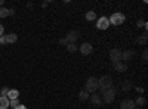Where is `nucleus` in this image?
I'll list each match as a JSON object with an SVG mask.
<instances>
[{
  "label": "nucleus",
  "mask_w": 148,
  "mask_h": 109,
  "mask_svg": "<svg viewBox=\"0 0 148 109\" xmlns=\"http://www.w3.org/2000/svg\"><path fill=\"white\" fill-rule=\"evenodd\" d=\"M135 108H136L135 106V102L130 100V99H125L120 103V109H135Z\"/></svg>",
  "instance_id": "nucleus-10"
},
{
  "label": "nucleus",
  "mask_w": 148,
  "mask_h": 109,
  "mask_svg": "<svg viewBox=\"0 0 148 109\" xmlns=\"http://www.w3.org/2000/svg\"><path fill=\"white\" fill-rule=\"evenodd\" d=\"M89 96H90V94L86 91V90H82V91L79 93V99H80L82 102H84V100H88V99H89Z\"/></svg>",
  "instance_id": "nucleus-19"
},
{
  "label": "nucleus",
  "mask_w": 148,
  "mask_h": 109,
  "mask_svg": "<svg viewBox=\"0 0 148 109\" xmlns=\"http://www.w3.org/2000/svg\"><path fill=\"white\" fill-rule=\"evenodd\" d=\"M142 60H144V62H147V60H148V52L147 50L142 52Z\"/></svg>",
  "instance_id": "nucleus-26"
},
{
  "label": "nucleus",
  "mask_w": 148,
  "mask_h": 109,
  "mask_svg": "<svg viewBox=\"0 0 148 109\" xmlns=\"http://www.w3.org/2000/svg\"><path fill=\"white\" fill-rule=\"evenodd\" d=\"M110 60H111L113 64L121 60V52H120L119 49H111V50H110Z\"/></svg>",
  "instance_id": "nucleus-8"
},
{
  "label": "nucleus",
  "mask_w": 148,
  "mask_h": 109,
  "mask_svg": "<svg viewBox=\"0 0 148 109\" xmlns=\"http://www.w3.org/2000/svg\"><path fill=\"white\" fill-rule=\"evenodd\" d=\"M15 109H27V106H24V105H19V106H16Z\"/></svg>",
  "instance_id": "nucleus-31"
},
{
  "label": "nucleus",
  "mask_w": 148,
  "mask_h": 109,
  "mask_svg": "<svg viewBox=\"0 0 148 109\" xmlns=\"http://www.w3.org/2000/svg\"><path fill=\"white\" fill-rule=\"evenodd\" d=\"M132 87H133V84L130 81H123V84H121V90L123 91H129Z\"/></svg>",
  "instance_id": "nucleus-18"
},
{
  "label": "nucleus",
  "mask_w": 148,
  "mask_h": 109,
  "mask_svg": "<svg viewBox=\"0 0 148 109\" xmlns=\"http://www.w3.org/2000/svg\"><path fill=\"white\" fill-rule=\"evenodd\" d=\"M113 68H114V71H117V72H125V71H127V64L119 60V62L113 64Z\"/></svg>",
  "instance_id": "nucleus-12"
},
{
  "label": "nucleus",
  "mask_w": 148,
  "mask_h": 109,
  "mask_svg": "<svg viewBox=\"0 0 148 109\" xmlns=\"http://www.w3.org/2000/svg\"><path fill=\"white\" fill-rule=\"evenodd\" d=\"M9 108V99L5 96H0V109H8Z\"/></svg>",
  "instance_id": "nucleus-16"
},
{
  "label": "nucleus",
  "mask_w": 148,
  "mask_h": 109,
  "mask_svg": "<svg viewBox=\"0 0 148 109\" xmlns=\"http://www.w3.org/2000/svg\"><path fill=\"white\" fill-rule=\"evenodd\" d=\"M136 27H142V28H145V31L148 30V24L145 22V21H138L136 22Z\"/></svg>",
  "instance_id": "nucleus-24"
},
{
  "label": "nucleus",
  "mask_w": 148,
  "mask_h": 109,
  "mask_svg": "<svg viewBox=\"0 0 148 109\" xmlns=\"http://www.w3.org/2000/svg\"><path fill=\"white\" fill-rule=\"evenodd\" d=\"M15 14L14 9H8V7H0V18H6V16H12Z\"/></svg>",
  "instance_id": "nucleus-13"
},
{
  "label": "nucleus",
  "mask_w": 148,
  "mask_h": 109,
  "mask_svg": "<svg viewBox=\"0 0 148 109\" xmlns=\"http://www.w3.org/2000/svg\"><path fill=\"white\" fill-rule=\"evenodd\" d=\"M90 97V100H92V105L93 106H102V97H101V94H95V93H92V96H89Z\"/></svg>",
  "instance_id": "nucleus-11"
},
{
  "label": "nucleus",
  "mask_w": 148,
  "mask_h": 109,
  "mask_svg": "<svg viewBox=\"0 0 148 109\" xmlns=\"http://www.w3.org/2000/svg\"><path fill=\"white\" fill-rule=\"evenodd\" d=\"M0 44H8V43H6V37H5V35H2V37H0Z\"/></svg>",
  "instance_id": "nucleus-27"
},
{
  "label": "nucleus",
  "mask_w": 148,
  "mask_h": 109,
  "mask_svg": "<svg viewBox=\"0 0 148 109\" xmlns=\"http://www.w3.org/2000/svg\"><path fill=\"white\" fill-rule=\"evenodd\" d=\"M84 90L88 91L89 94H92V93H95L96 90H98V78L96 77H89L88 80H86V84H84Z\"/></svg>",
  "instance_id": "nucleus-2"
},
{
  "label": "nucleus",
  "mask_w": 148,
  "mask_h": 109,
  "mask_svg": "<svg viewBox=\"0 0 148 109\" xmlns=\"http://www.w3.org/2000/svg\"><path fill=\"white\" fill-rule=\"evenodd\" d=\"M67 50H68V53H76L77 50H79V46L76 44V43H68L67 46Z\"/></svg>",
  "instance_id": "nucleus-17"
},
{
  "label": "nucleus",
  "mask_w": 148,
  "mask_h": 109,
  "mask_svg": "<svg viewBox=\"0 0 148 109\" xmlns=\"http://www.w3.org/2000/svg\"><path fill=\"white\" fill-rule=\"evenodd\" d=\"M86 19H88V21H95V19H96V14H95L93 10L86 12Z\"/></svg>",
  "instance_id": "nucleus-22"
},
{
  "label": "nucleus",
  "mask_w": 148,
  "mask_h": 109,
  "mask_svg": "<svg viewBox=\"0 0 148 109\" xmlns=\"http://www.w3.org/2000/svg\"><path fill=\"white\" fill-rule=\"evenodd\" d=\"M136 91L142 94V93H144V89H142V87H136Z\"/></svg>",
  "instance_id": "nucleus-30"
},
{
  "label": "nucleus",
  "mask_w": 148,
  "mask_h": 109,
  "mask_svg": "<svg viewBox=\"0 0 148 109\" xmlns=\"http://www.w3.org/2000/svg\"><path fill=\"white\" fill-rule=\"evenodd\" d=\"M116 94H117V90L114 89V86L111 87V89H108V90H105L104 93H102V102L104 103H113L114 102V99H116Z\"/></svg>",
  "instance_id": "nucleus-4"
},
{
  "label": "nucleus",
  "mask_w": 148,
  "mask_h": 109,
  "mask_svg": "<svg viewBox=\"0 0 148 109\" xmlns=\"http://www.w3.org/2000/svg\"><path fill=\"white\" fill-rule=\"evenodd\" d=\"M79 37H80V32L77 30H71L65 35V40H67V43H76L79 40Z\"/></svg>",
  "instance_id": "nucleus-6"
},
{
  "label": "nucleus",
  "mask_w": 148,
  "mask_h": 109,
  "mask_svg": "<svg viewBox=\"0 0 148 109\" xmlns=\"http://www.w3.org/2000/svg\"><path fill=\"white\" fill-rule=\"evenodd\" d=\"M133 102H135V106H144V105L147 103V100H145L144 96H138V99L133 100Z\"/></svg>",
  "instance_id": "nucleus-20"
},
{
  "label": "nucleus",
  "mask_w": 148,
  "mask_h": 109,
  "mask_svg": "<svg viewBox=\"0 0 148 109\" xmlns=\"http://www.w3.org/2000/svg\"><path fill=\"white\" fill-rule=\"evenodd\" d=\"M135 109H141V108H135Z\"/></svg>",
  "instance_id": "nucleus-33"
},
{
  "label": "nucleus",
  "mask_w": 148,
  "mask_h": 109,
  "mask_svg": "<svg viewBox=\"0 0 148 109\" xmlns=\"http://www.w3.org/2000/svg\"><path fill=\"white\" fill-rule=\"evenodd\" d=\"M2 5H3V0H0V7H2Z\"/></svg>",
  "instance_id": "nucleus-32"
},
{
  "label": "nucleus",
  "mask_w": 148,
  "mask_h": 109,
  "mask_svg": "<svg viewBox=\"0 0 148 109\" xmlns=\"http://www.w3.org/2000/svg\"><path fill=\"white\" fill-rule=\"evenodd\" d=\"M3 32H5V27L2 25V24H0V37L3 35Z\"/></svg>",
  "instance_id": "nucleus-29"
},
{
  "label": "nucleus",
  "mask_w": 148,
  "mask_h": 109,
  "mask_svg": "<svg viewBox=\"0 0 148 109\" xmlns=\"http://www.w3.org/2000/svg\"><path fill=\"white\" fill-rule=\"evenodd\" d=\"M8 93H9V89H8V87H3V89H2V91H0V94L5 96V97L8 96Z\"/></svg>",
  "instance_id": "nucleus-25"
},
{
  "label": "nucleus",
  "mask_w": 148,
  "mask_h": 109,
  "mask_svg": "<svg viewBox=\"0 0 148 109\" xmlns=\"http://www.w3.org/2000/svg\"><path fill=\"white\" fill-rule=\"evenodd\" d=\"M135 56V50H125L121 52V62H129V60H132Z\"/></svg>",
  "instance_id": "nucleus-9"
},
{
  "label": "nucleus",
  "mask_w": 148,
  "mask_h": 109,
  "mask_svg": "<svg viewBox=\"0 0 148 109\" xmlns=\"http://www.w3.org/2000/svg\"><path fill=\"white\" fill-rule=\"evenodd\" d=\"M6 97H8L9 100H12V99H18V97H19V91H18L16 89H12V90H9V93H8Z\"/></svg>",
  "instance_id": "nucleus-14"
},
{
  "label": "nucleus",
  "mask_w": 148,
  "mask_h": 109,
  "mask_svg": "<svg viewBox=\"0 0 148 109\" xmlns=\"http://www.w3.org/2000/svg\"><path fill=\"white\" fill-rule=\"evenodd\" d=\"M79 50H80L82 55L88 56V55H90V53L93 52V46H92L90 43H82L80 47H79Z\"/></svg>",
  "instance_id": "nucleus-7"
},
{
  "label": "nucleus",
  "mask_w": 148,
  "mask_h": 109,
  "mask_svg": "<svg viewBox=\"0 0 148 109\" xmlns=\"http://www.w3.org/2000/svg\"><path fill=\"white\" fill-rule=\"evenodd\" d=\"M111 87H113V78L110 75H102L101 78H98V89L101 90V93H104Z\"/></svg>",
  "instance_id": "nucleus-1"
},
{
  "label": "nucleus",
  "mask_w": 148,
  "mask_h": 109,
  "mask_svg": "<svg viewBox=\"0 0 148 109\" xmlns=\"http://www.w3.org/2000/svg\"><path fill=\"white\" fill-rule=\"evenodd\" d=\"M59 44H62V46H67V44H68V43H67V40H65V37L59 40Z\"/></svg>",
  "instance_id": "nucleus-28"
},
{
  "label": "nucleus",
  "mask_w": 148,
  "mask_h": 109,
  "mask_svg": "<svg viewBox=\"0 0 148 109\" xmlns=\"http://www.w3.org/2000/svg\"><path fill=\"white\" fill-rule=\"evenodd\" d=\"M147 40H148V34H147V31H145V32L141 35V37L138 39V43L142 44V46H145V44H147Z\"/></svg>",
  "instance_id": "nucleus-21"
},
{
  "label": "nucleus",
  "mask_w": 148,
  "mask_h": 109,
  "mask_svg": "<svg viewBox=\"0 0 148 109\" xmlns=\"http://www.w3.org/2000/svg\"><path fill=\"white\" fill-rule=\"evenodd\" d=\"M108 21H110V25H116V27H119V25H121V24H125L126 16L123 15V14H120V12H114V14L108 18Z\"/></svg>",
  "instance_id": "nucleus-3"
},
{
  "label": "nucleus",
  "mask_w": 148,
  "mask_h": 109,
  "mask_svg": "<svg viewBox=\"0 0 148 109\" xmlns=\"http://www.w3.org/2000/svg\"><path fill=\"white\" fill-rule=\"evenodd\" d=\"M19 105H21V103H19V99H12V100H9V106L14 108V109H15L16 106H19Z\"/></svg>",
  "instance_id": "nucleus-23"
},
{
  "label": "nucleus",
  "mask_w": 148,
  "mask_h": 109,
  "mask_svg": "<svg viewBox=\"0 0 148 109\" xmlns=\"http://www.w3.org/2000/svg\"><path fill=\"white\" fill-rule=\"evenodd\" d=\"M5 37H6V43H16L18 41V35L15 32H10V34L5 35Z\"/></svg>",
  "instance_id": "nucleus-15"
},
{
  "label": "nucleus",
  "mask_w": 148,
  "mask_h": 109,
  "mask_svg": "<svg viewBox=\"0 0 148 109\" xmlns=\"http://www.w3.org/2000/svg\"><path fill=\"white\" fill-rule=\"evenodd\" d=\"M108 27H110V21H108V18H107V16H101V18H98V21H96V28H98V30L104 31V30H107Z\"/></svg>",
  "instance_id": "nucleus-5"
}]
</instances>
